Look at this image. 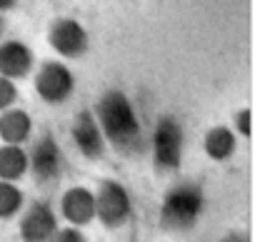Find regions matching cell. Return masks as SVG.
Returning a JSON list of instances; mask_svg holds the SVG:
<instances>
[{"mask_svg":"<svg viewBox=\"0 0 255 242\" xmlns=\"http://www.w3.org/2000/svg\"><path fill=\"white\" fill-rule=\"evenodd\" d=\"M250 107H240L235 115H233V133L240 135V138H250Z\"/></svg>","mask_w":255,"mask_h":242,"instance_id":"17","label":"cell"},{"mask_svg":"<svg viewBox=\"0 0 255 242\" xmlns=\"http://www.w3.org/2000/svg\"><path fill=\"white\" fill-rule=\"evenodd\" d=\"M95 120L105 143L120 155H135L143 148V130L133 102L123 90H108L95 105Z\"/></svg>","mask_w":255,"mask_h":242,"instance_id":"1","label":"cell"},{"mask_svg":"<svg viewBox=\"0 0 255 242\" xmlns=\"http://www.w3.org/2000/svg\"><path fill=\"white\" fill-rule=\"evenodd\" d=\"M70 138L78 148V153L85 158V160H103L105 158V150H108V143L103 138V130L98 125V120L90 110H80L70 125Z\"/></svg>","mask_w":255,"mask_h":242,"instance_id":"8","label":"cell"},{"mask_svg":"<svg viewBox=\"0 0 255 242\" xmlns=\"http://www.w3.org/2000/svg\"><path fill=\"white\" fill-rule=\"evenodd\" d=\"M223 242H248V240H245L243 235H228V237H225Z\"/></svg>","mask_w":255,"mask_h":242,"instance_id":"20","label":"cell"},{"mask_svg":"<svg viewBox=\"0 0 255 242\" xmlns=\"http://www.w3.org/2000/svg\"><path fill=\"white\" fill-rule=\"evenodd\" d=\"M18 5V0H0V13H5V10H13Z\"/></svg>","mask_w":255,"mask_h":242,"instance_id":"19","label":"cell"},{"mask_svg":"<svg viewBox=\"0 0 255 242\" xmlns=\"http://www.w3.org/2000/svg\"><path fill=\"white\" fill-rule=\"evenodd\" d=\"M183 148H185L183 125L170 115L160 117L155 130H153V165H155V170L178 172L183 165Z\"/></svg>","mask_w":255,"mask_h":242,"instance_id":"5","label":"cell"},{"mask_svg":"<svg viewBox=\"0 0 255 242\" xmlns=\"http://www.w3.org/2000/svg\"><path fill=\"white\" fill-rule=\"evenodd\" d=\"M203 150L210 160L215 162H225L235 155L238 150V135L233 133V128H225V125H215L205 133L203 138Z\"/></svg>","mask_w":255,"mask_h":242,"instance_id":"13","label":"cell"},{"mask_svg":"<svg viewBox=\"0 0 255 242\" xmlns=\"http://www.w3.org/2000/svg\"><path fill=\"white\" fill-rule=\"evenodd\" d=\"M60 215L75 225V227H85L95 220V197H93V190L83 187V185H75V187H68L60 197Z\"/></svg>","mask_w":255,"mask_h":242,"instance_id":"11","label":"cell"},{"mask_svg":"<svg viewBox=\"0 0 255 242\" xmlns=\"http://www.w3.org/2000/svg\"><path fill=\"white\" fill-rule=\"evenodd\" d=\"M58 230V217L48 202H33L20 217L23 242H50Z\"/></svg>","mask_w":255,"mask_h":242,"instance_id":"9","label":"cell"},{"mask_svg":"<svg viewBox=\"0 0 255 242\" xmlns=\"http://www.w3.org/2000/svg\"><path fill=\"white\" fill-rule=\"evenodd\" d=\"M33 70V87L45 105H63L73 97L75 75L63 60H43Z\"/></svg>","mask_w":255,"mask_h":242,"instance_id":"4","label":"cell"},{"mask_svg":"<svg viewBox=\"0 0 255 242\" xmlns=\"http://www.w3.org/2000/svg\"><path fill=\"white\" fill-rule=\"evenodd\" d=\"M33 133V120L23 107L0 110V140L10 145H23Z\"/></svg>","mask_w":255,"mask_h":242,"instance_id":"12","label":"cell"},{"mask_svg":"<svg viewBox=\"0 0 255 242\" xmlns=\"http://www.w3.org/2000/svg\"><path fill=\"white\" fill-rule=\"evenodd\" d=\"M35 68V53L30 50L28 43L10 38L0 40V75H5L10 80H23L33 73Z\"/></svg>","mask_w":255,"mask_h":242,"instance_id":"10","label":"cell"},{"mask_svg":"<svg viewBox=\"0 0 255 242\" xmlns=\"http://www.w3.org/2000/svg\"><path fill=\"white\" fill-rule=\"evenodd\" d=\"M20 97V90H18V82L5 78V75H0V110H8L18 102Z\"/></svg>","mask_w":255,"mask_h":242,"instance_id":"16","label":"cell"},{"mask_svg":"<svg viewBox=\"0 0 255 242\" xmlns=\"http://www.w3.org/2000/svg\"><path fill=\"white\" fill-rule=\"evenodd\" d=\"M95 197V220L108 227V230H118L123 227L133 215V200L128 187L118 180H103L98 185V190L93 192Z\"/></svg>","mask_w":255,"mask_h":242,"instance_id":"3","label":"cell"},{"mask_svg":"<svg viewBox=\"0 0 255 242\" xmlns=\"http://www.w3.org/2000/svg\"><path fill=\"white\" fill-rule=\"evenodd\" d=\"M50 242H85V235L80 232V227H75V225H70V227H58L55 230V235L50 237Z\"/></svg>","mask_w":255,"mask_h":242,"instance_id":"18","label":"cell"},{"mask_svg":"<svg viewBox=\"0 0 255 242\" xmlns=\"http://www.w3.org/2000/svg\"><path fill=\"white\" fill-rule=\"evenodd\" d=\"M3 30H5V20H3V13H0V35H3Z\"/></svg>","mask_w":255,"mask_h":242,"instance_id":"21","label":"cell"},{"mask_svg":"<svg viewBox=\"0 0 255 242\" xmlns=\"http://www.w3.org/2000/svg\"><path fill=\"white\" fill-rule=\"evenodd\" d=\"M48 45L55 50V55H60L65 60H78L88 53L90 35L80 20L63 15L48 25Z\"/></svg>","mask_w":255,"mask_h":242,"instance_id":"6","label":"cell"},{"mask_svg":"<svg viewBox=\"0 0 255 242\" xmlns=\"http://www.w3.org/2000/svg\"><path fill=\"white\" fill-rule=\"evenodd\" d=\"M205 210V195L193 182L173 185L160 205V227L168 232H188L198 225Z\"/></svg>","mask_w":255,"mask_h":242,"instance_id":"2","label":"cell"},{"mask_svg":"<svg viewBox=\"0 0 255 242\" xmlns=\"http://www.w3.org/2000/svg\"><path fill=\"white\" fill-rule=\"evenodd\" d=\"M63 165H65V158L58 140L53 135H40L28 153V172H33L38 182H53L60 177Z\"/></svg>","mask_w":255,"mask_h":242,"instance_id":"7","label":"cell"},{"mask_svg":"<svg viewBox=\"0 0 255 242\" xmlns=\"http://www.w3.org/2000/svg\"><path fill=\"white\" fill-rule=\"evenodd\" d=\"M25 175H28V153L23 150V145L3 143V148H0V180L18 182Z\"/></svg>","mask_w":255,"mask_h":242,"instance_id":"14","label":"cell"},{"mask_svg":"<svg viewBox=\"0 0 255 242\" xmlns=\"http://www.w3.org/2000/svg\"><path fill=\"white\" fill-rule=\"evenodd\" d=\"M23 190L10 182V180H0V220H10L20 212L23 207Z\"/></svg>","mask_w":255,"mask_h":242,"instance_id":"15","label":"cell"}]
</instances>
